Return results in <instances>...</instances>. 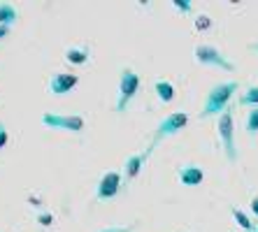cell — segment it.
I'll use <instances>...</instances> for the list:
<instances>
[{
    "label": "cell",
    "mask_w": 258,
    "mask_h": 232,
    "mask_svg": "<svg viewBox=\"0 0 258 232\" xmlns=\"http://www.w3.org/2000/svg\"><path fill=\"white\" fill-rule=\"evenodd\" d=\"M116 181H119V177H116V174H109V177L102 181L100 195H102V197H105V195H112V193L116 191Z\"/></svg>",
    "instance_id": "obj_1"
},
{
    "label": "cell",
    "mask_w": 258,
    "mask_h": 232,
    "mask_svg": "<svg viewBox=\"0 0 258 232\" xmlns=\"http://www.w3.org/2000/svg\"><path fill=\"white\" fill-rule=\"evenodd\" d=\"M221 135L226 137V142L230 144V114H223V119H221Z\"/></svg>",
    "instance_id": "obj_2"
},
{
    "label": "cell",
    "mask_w": 258,
    "mask_h": 232,
    "mask_svg": "<svg viewBox=\"0 0 258 232\" xmlns=\"http://www.w3.org/2000/svg\"><path fill=\"white\" fill-rule=\"evenodd\" d=\"M126 79H128V84L123 82V96L128 98V96H133V91H135V84H138V82H135V77H133L131 72L126 74Z\"/></svg>",
    "instance_id": "obj_3"
},
{
    "label": "cell",
    "mask_w": 258,
    "mask_h": 232,
    "mask_svg": "<svg viewBox=\"0 0 258 232\" xmlns=\"http://www.w3.org/2000/svg\"><path fill=\"white\" fill-rule=\"evenodd\" d=\"M158 91H161V98L170 100V86H163V84H158Z\"/></svg>",
    "instance_id": "obj_4"
},
{
    "label": "cell",
    "mask_w": 258,
    "mask_h": 232,
    "mask_svg": "<svg viewBox=\"0 0 258 232\" xmlns=\"http://www.w3.org/2000/svg\"><path fill=\"white\" fill-rule=\"evenodd\" d=\"M235 216H237V220H240V225H244V227H249V225H251V223H249V220H246L244 216L240 214V211H235Z\"/></svg>",
    "instance_id": "obj_5"
},
{
    "label": "cell",
    "mask_w": 258,
    "mask_h": 232,
    "mask_svg": "<svg viewBox=\"0 0 258 232\" xmlns=\"http://www.w3.org/2000/svg\"><path fill=\"white\" fill-rule=\"evenodd\" d=\"M68 58H72V60H84V54H79V51H72V54H68Z\"/></svg>",
    "instance_id": "obj_6"
},
{
    "label": "cell",
    "mask_w": 258,
    "mask_h": 232,
    "mask_svg": "<svg viewBox=\"0 0 258 232\" xmlns=\"http://www.w3.org/2000/svg\"><path fill=\"white\" fill-rule=\"evenodd\" d=\"M253 209H258V200H256V202H253Z\"/></svg>",
    "instance_id": "obj_7"
}]
</instances>
